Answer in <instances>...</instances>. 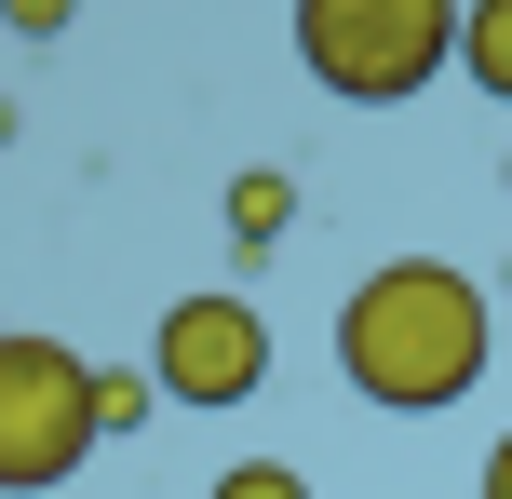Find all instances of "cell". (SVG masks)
I'll return each instance as SVG.
<instances>
[{
	"label": "cell",
	"mask_w": 512,
	"mask_h": 499,
	"mask_svg": "<svg viewBox=\"0 0 512 499\" xmlns=\"http://www.w3.org/2000/svg\"><path fill=\"white\" fill-rule=\"evenodd\" d=\"M499 351V297L472 284L459 257H378L351 297H337V378H351L378 419H445L472 405Z\"/></svg>",
	"instance_id": "6da1fadb"
},
{
	"label": "cell",
	"mask_w": 512,
	"mask_h": 499,
	"mask_svg": "<svg viewBox=\"0 0 512 499\" xmlns=\"http://www.w3.org/2000/svg\"><path fill=\"white\" fill-rule=\"evenodd\" d=\"M297 68L337 108H405L459 68V0H297Z\"/></svg>",
	"instance_id": "7a4b0ae2"
},
{
	"label": "cell",
	"mask_w": 512,
	"mask_h": 499,
	"mask_svg": "<svg viewBox=\"0 0 512 499\" xmlns=\"http://www.w3.org/2000/svg\"><path fill=\"white\" fill-rule=\"evenodd\" d=\"M95 459V365L68 338L0 324V499H41Z\"/></svg>",
	"instance_id": "3957f363"
},
{
	"label": "cell",
	"mask_w": 512,
	"mask_h": 499,
	"mask_svg": "<svg viewBox=\"0 0 512 499\" xmlns=\"http://www.w3.org/2000/svg\"><path fill=\"white\" fill-rule=\"evenodd\" d=\"M149 378H162V405H203V419L256 405V378H270V311L230 297V284L176 297V311H162V338H149Z\"/></svg>",
	"instance_id": "277c9868"
},
{
	"label": "cell",
	"mask_w": 512,
	"mask_h": 499,
	"mask_svg": "<svg viewBox=\"0 0 512 499\" xmlns=\"http://www.w3.org/2000/svg\"><path fill=\"white\" fill-rule=\"evenodd\" d=\"M216 216H230V243H243V257H270V243L297 230V176H283V162H243Z\"/></svg>",
	"instance_id": "5b68a950"
},
{
	"label": "cell",
	"mask_w": 512,
	"mask_h": 499,
	"mask_svg": "<svg viewBox=\"0 0 512 499\" xmlns=\"http://www.w3.org/2000/svg\"><path fill=\"white\" fill-rule=\"evenodd\" d=\"M459 68H472V95L512 108V0H459Z\"/></svg>",
	"instance_id": "8992f818"
},
{
	"label": "cell",
	"mask_w": 512,
	"mask_h": 499,
	"mask_svg": "<svg viewBox=\"0 0 512 499\" xmlns=\"http://www.w3.org/2000/svg\"><path fill=\"white\" fill-rule=\"evenodd\" d=\"M149 405H162V378H135V365H95V446H108V432H149Z\"/></svg>",
	"instance_id": "52a82bcc"
},
{
	"label": "cell",
	"mask_w": 512,
	"mask_h": 499,
	"mask_svg": "<svg viewBox=\"0 0 512 499\" xmlns=\"http://www.w3.org/2000/svg\"><path fill=\"white\" fill-rule=\"evenodd\" d=\"M203 499H310V473H283V459H230Z\"/></svg>",
	"instance_id": "ba28073f"
},
{
	"label": "cell",
	"mask_w": 512,
	"mask_h": 499,
	"mask_svg": "<svg viewBox=\"0 0 512 499\" xmlns=\"http://www.w3.org/2000/svg\"><path fill=\"white\" fill-rule=\"evenodd\" d=\"M68 14H81V0H0V27H14V41H68Z\"/></svg>",
	"instance_id": "9c48e42d"
},
{
	"label": "cell",
	"mask_w": 512,
	"mask_h": 499,
	"mask_svg": "<svg viewBox=\"0 0 512 499\" xmlns=\"http://www.w3.org/2000/svg\"><path fill=\"white\" fill-rule=\"evenodd\" d=\"M472 499H512V432L486 446V473H472Z\"/></svg>",
	"instance_id": "30bf717a"
},
{
	"label": "cell",
	"mask_w": 512,
	"mask_h": 499,
	"mask_svg": "<svg viewBox=\"0 0 512 499\" xmlns=\"http://www.w3.org/2000/svg\"><path fill=\"white\" fill-rule=\"evenodd\" d=\"M0 149H14V95H0Z\"/></svg>",
	"instance_id": "8fae6325"
},
{
	"label": "cell",
	"mask_w": 512,
	"mask_h": 499,
	"mask_svg": "<svg viewBox=\"0 0 512 499\" xmlns=\"http://www.w3.org/2000/svg\"><path fill=\"white\" fill-rule=\"evenodd\" d=\"M499 189H512V162H499Z\"/></svg>",
	"instance_id": "7c38bea8"
}]
</instances>
